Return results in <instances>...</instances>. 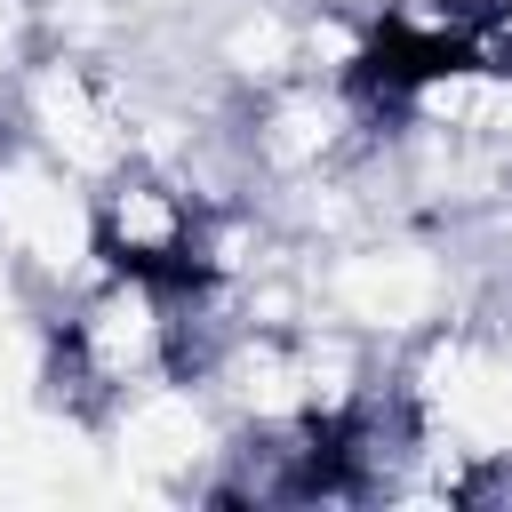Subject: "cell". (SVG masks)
Returning a JSON list of instances; mask_svg holds the SVG:
<instances>
[{"instance_id": "6da1fadb", "label": "cell", "mask_w": 512, "mask_h": 512, "mask_svg": "<svg viewBox=\"0 0 512 512\" xmlns=\"http://www.w3.org/2000/svg\"><path fill=\"white\" fill-rule=\"evenodd\" d=\"M88 240L104 272H136L160 288L216 280V208L192 176L128 152L112 176L88 184Z\"/></svg>"}, {"instance_id": "7a4b0ae2", "label": "cell", "mask_w": 512, "mask_h": 512, "mask_svg": "<svg viewBox=\"0 0 512 512\" xmlns=\"http://www.w3.org/2000/svg\"><path fill=\"white\" fill-rule=\"evenodd\" d=\"M16 128H24V144H32L40 160H56V168L80 176V184L112 176V168L136 152L120 96H112L80 56H32V64L16 72Z\"/></svg>"}]
</instances>
